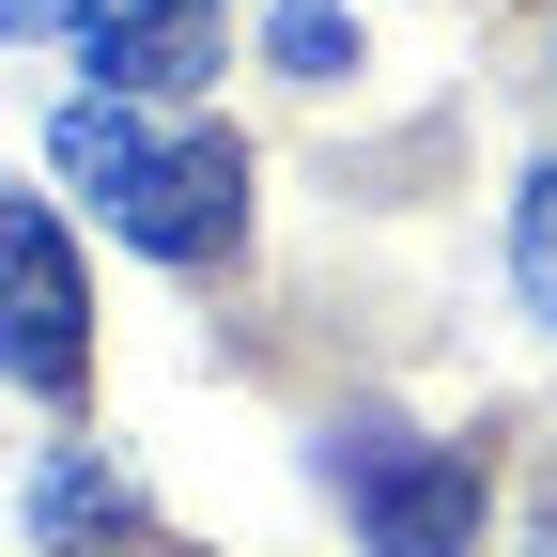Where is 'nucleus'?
I'll use <instances>...</instances> for the list:
<instances>
[{
  "label": "nucleus",
  "mask_w": 557,
  "mask_h": 557,
  "mask_svg": "<svg viewBox=\"0 0 557 557\" xmlns=\"http://www.w3.org/2000/svg\"><path fill=\"white\" fill-rule=\"evenodd\" d=\"M47 16H78V0H0V32H47Z\"/></svg>",
  "instance_id": "6e6552de"
},
{
  "label": "nucleus",
  "mask_w": 557,
  "mask_h": 557,
  "mask_svg": "<svg viewBox=\"0 0 557 557\" xmlns=\"http://www.w3.org/2000/svg\"><path fill=\"white\" fill-rule=\"evenodd\" d=\"M511 295H527V325H557V171L511 186Z\"/></svg>",
  "instance_id": "423d86ee"
},
{
  "label": "nucleus",
  "mask_w": 557,
  "mask_h": 557,
  "mask_svg": "<svg viewBox=\"0 0 557 557\" xmlns=\"http://www.w3.org/2000/svg\"><path fill=\"white\" fill-rule=\"evenodd\" d=\"M263 62H278V78H357V16H341V0H278V16H263Z\"/></svg>",
  "instance_id": "39448f33"
},
{
  "label": "nucleus",
  "mask_w": 557,
  "mask_h": 557,
  "mask_svg": "<svg viewBox=\"0 0 557 557\" xmlns=\"http://www.w3.org/2000/svg\"><path fill=\"white\" fill-rule=\"evenodd\" d=\"M32 527H47V542L124 527V480H109V465H47V480H32Z\"/></svg>",
  "instance_id": "0eeeda50"
},
{
  "label": "nucleus",
  "mask_w": 557,
  "mask_h": 557,
  "mask_svg": "<svg viewBox=\"0 0 557 557\" xmlns=\"http://www.w3.org/2000/svg\"><path fill=\"white\" fill-rule=\"evenodd\" d=\"M47 156H62V186H78L124 248H156V263H218L248 233V156L218 124H139V94H78L47 124Z\"/></svg>",
  "instance_id": "f257e3e1"
},
{
  "label": "nucleus",
  "mask_w": 557,
  "mask_h": 557,
  "mask_svg": "<svg viewBox=\"0 0 557 557\" xmlns=\"http://www.w3.org/2000/svg\"><path fill=\"white\" fill-rule=\"evenodd\" d=\"M78 62H94V94L156 109L218 62V0H78Z\"/></svg>",
  "instance_id": "20e7f679"
},
{
  "label": "nucleus",
  "mask_w": 557,
  "mask_h": 557,
  "mask_svg": "<svg viewBox=\"0 0 557 557\" xmlns=\"http://www.w3.org/2000/svg\"><path fill=\"white\" fill-rule=\"evenodd\" d=\"M325 449H341V511H357L372 557H465L480 542L465 449H418V434H387V418H357V434H325Z\"/></svg>",
  "instance_id": "f03ea898"
},
{
  "label": "nucleus",
  "mask_w": 557,
  "mask_h": 557,
  "mask_svg": "<svg viewBox=\"0 0 557 557\" xmlns=\"http://www.w3.org/2000/svg\"><path fill=\"white\" fill-rule=\"evenodd\" d=\"M94 357V278H78V233L47 201H0V372L16 387H78Z\"/></svg>",
  "instance_id": "7ed1b4c3"
}]
</instances>
